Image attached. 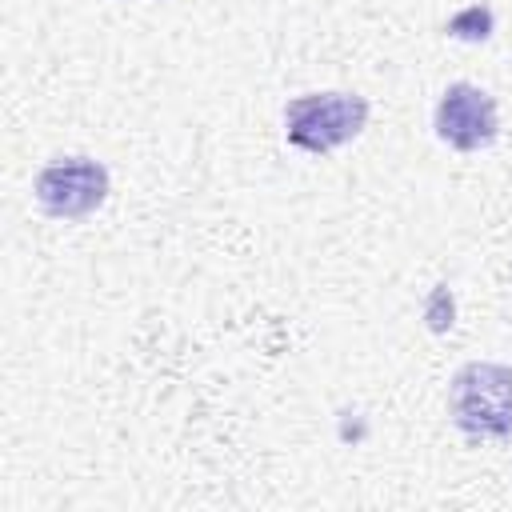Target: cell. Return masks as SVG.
<instances>
[{
  "label": "cell",
  "mask_w": 512,
  "mask_h": 512,
  "mask_svg": "<svg viewBox=\"0 0 512 512\" xmlns=\"http://www.w3.org/2000/svg\"><path fill=\"white\" fill-rule=\"evenodd\" d=\"M448 412L468 436H512V368L492 360L464 364L448 384Z\"/></svg>",
  "instance_id": "obj_1"
},
{
  "label": "cell",
  "mask_w": 512,
  "mask_h": 512,
  "mask_svg": "<svg viewBox=\"0 0 512 512\" xmlns=\"http://www.w3.org/2000/svg\"><path fill=\"white\" fill-rule=\"evenodd\" d=\"M368 124V100L356 92H304L284 108L288 144L324 156L348 140H356Z\"/></svg>",
  "instance_id": "obj_2"
},
{
  "label": "cell",
  "mask_w": 512,
  "mask_h": 512,
  "mask_svg": "<svg viewBox=\"0 0 512 512\" xmlns=\"http://www.w3.org/2000/svg\"><path fill=\"white\" fill-rule=\"evenodd\" d=\"M108 196V168L88 156H64L40 168L36 200L56 220H84Z\"/></svg>",
  "instance_id": "obj_3"
},
{
  "label": "cell",
  "mask_w": 512,
  "mask_h": 512,
  "mask_svg": "<svg viewBox=\"0 0 512 512\" xmlns=\"http://www.w3.org/2000/svg\"><path fill=\"white\" fill-rule=\"evenodd\" d=\"M436 136L444 144H452L456 152H476L484 144H492L496 136V100L468 84L456 80L444 88L440 104H436Z\"/></svg>",
  "instance_id": "obj_4"
},
{
  "label": "cell",
  "mask_w": 512,
  "mask_h": 512,
  "mask_svg": "<svg viewBox=\"0 0 512 512\" xmlns=\"http://www.w3.org/2000/svg\"><path fill=\"white\" fill-rule=\"evenodd\" d=\"M448 32L460 36V40H484L492 32V12L480 8V4H472V8H464V12H456L448 20Z\"/></svg>",
  "instance_id": "obj_5"
}]
</instances>
